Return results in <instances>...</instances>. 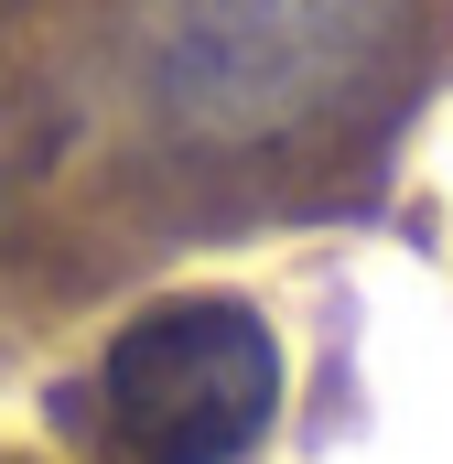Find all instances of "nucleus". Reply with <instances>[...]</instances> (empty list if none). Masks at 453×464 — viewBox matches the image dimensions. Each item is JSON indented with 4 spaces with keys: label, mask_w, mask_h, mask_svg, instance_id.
<instances>
[{
    "label": "nucleus",
    "mask_w": 453,
    "mask_h": 464,
    "mask_svg": "<svg viewBox=\"0 0 453 464\" xmlns=\"http://www.w3.org/2000/svg\"><path fill=\"white\" fill-rule=\"evenodd\" d=\"M410 0H151L140 98L184 151H292L400 65Z\"/></svg>",
    "instance_id": "f257e3e1"
},
{
    "label": "nucleus",
    "mask_w": 453,
    "mask_h": 464,
    "mask_svg": "<svg viewBox=\"0 0 453 464\" xmlns=\"http://www.w3.org/2000/svg\"><path fill=\"white\" fill-rule=\"evenodd\" d=\"M98 389L140 464H237L281 411V335L248 303L195 292V303L140 314L109 346Z\"/></svg>",
    "instance_id": "f03ea898"
},
{
    "label": "nucleus",
    "mask_w": 453,
    "mask_h": 464,
    "mask_svg": "<svg viewBox=\"0 0 453 464\" xmlns=\"http://www.w3.org/2000/svg\"><path fill=\"white\" fill-rule=\"evenodd\" d=\"M0 11H11V0H0Z\"/></svg>",
    "instance_id": "7ed1b4c3"
}]
</instances>
